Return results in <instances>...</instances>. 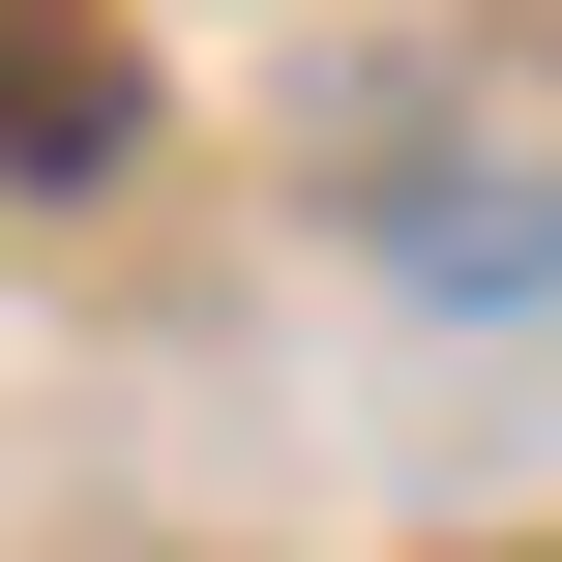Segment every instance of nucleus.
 Here are the masks:
<instances>
[]
</instances>
